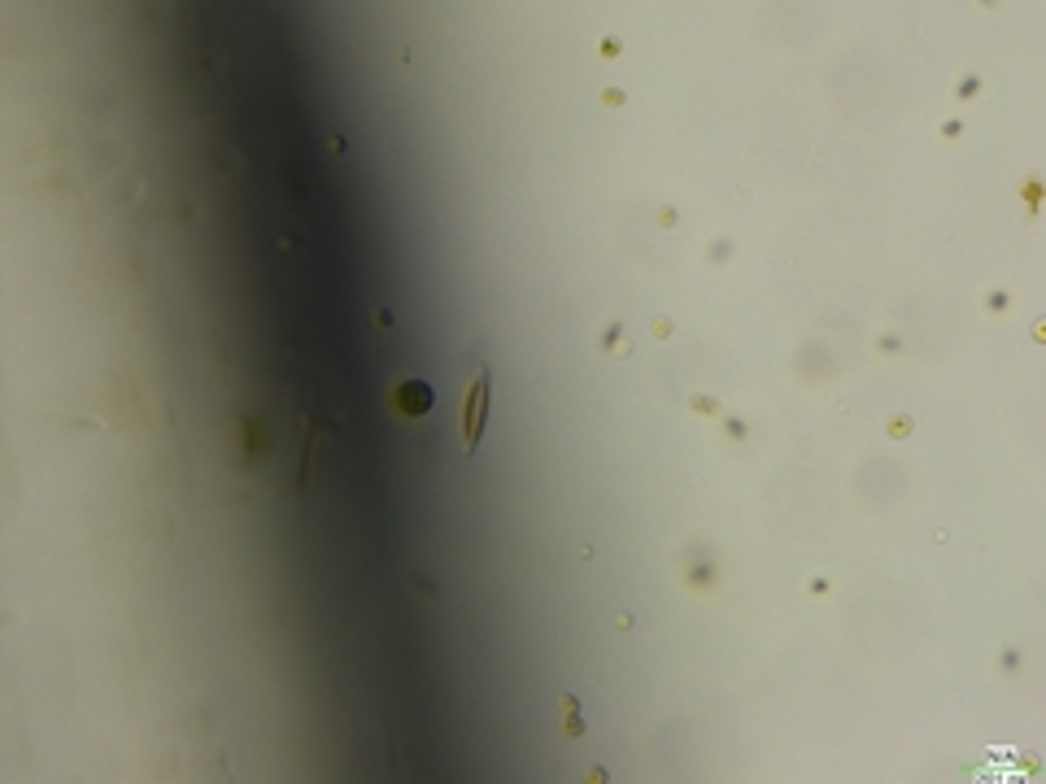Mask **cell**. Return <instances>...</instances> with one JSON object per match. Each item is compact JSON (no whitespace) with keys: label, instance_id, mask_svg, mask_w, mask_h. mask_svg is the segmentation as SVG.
Instances as JSON below:
<instances>
[{"label":"cell","instance_id":"6da1fadb","mask_svg":"<svg viewBox=\"0 0 1046 784\" xmlns=\"http://www.w3.org/2000/svg\"><path fill=\"white\" fill-rule=\"evenodd\" d=\"M489 401H493V375L489 366H476L467 388V401H462V449L476 453L484 440V423H489Z\"/></svg>","mask_w":1046,"mask_h":784},{"label":"cell","instance_id":"7a4b0ae2","mask_svg":"<svg viewBox=\"0 0 1046 784\" xmlns=\"http://www.w3.org/2000/svg\"><path fill=\"white\" fill-rule=\"evenodd\" d=\"M563 737H571V741L585 737V724H580V702L571 693L563 697Z\"/></svg>","mask_w":1046,"mask_h":784}]
</instances>
